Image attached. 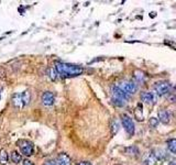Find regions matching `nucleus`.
Masks as SVG:
<instances>
[{
	"label": "nucleus",
	"mask_w": 176,
	"mask_h": 165,
	"mask_svg": "<svg viewBox=\"0 0 176 165\" xmlns=\"http://www.w3.org/2000/svg\"><path fill=\"white\" fill-rule=\"evenodd\" d=\"M118 86L124 93H127L128 95H130V96H131L132 94H134L138 91V84L134 80H124V82H121L120 85Z\"/></svg>",
	"instance_id": "nucleus-5"
},
{
	"label": "nucleus",
	"mask_w": 176,
	"mask_h": 165,
	"mask_svg": "<svg viewBox=\"0 0 176 165\" xmlns=\"http://www.w3.org/2000/svg\"><path fill=\"white\" fill-rule=\"evenodd\" d=\"M19 145L20 152L24 156H31L34 153V144L29 140H19L16 142Z\"/></svg>",
	"instance_id": "nucleus-4"
},
{
	"label": "nucleus",
	"mask_w": 176,
	"mask_h": 165,
	"mask_svg": "<svg viewBox=\"0 0 176 165\" xmlns=\"http://www.w3.org/2000/svg\"><path fill=\"white\" fill-rule=\"evenodd\" d=\"M76 165H93V163H90L89 161H80Z\"/></svg>",
	"instance_id": "nucleus-23"
},
{
	"label": "nucleus",
	"mask_w": 176,
	"mask_h": 165,
	"mask_svg": "<svg viewBox=\"0 0 176 165\" xmlns=\"http://www.w3.org/2000/svg\"><path fill=\"white\" fill-rule=\"evenodd\" d=\"M22 95V101H23V106H28L31 101V93L29 90H24L21 93Z\"/></svg>",
	"instance_id": "nucleus-16"
},
{
	"label": "nucleus",
	"mask_w": 176,
	"mask_h": 165,
	"mask_svg": "<svg viewBox=\"0 0 176 165\" xmlns=\"http://www.w3.org/2000/svg\"><path fill=\"white\" fill-rule=\"evenodd\" d=\"M111 95H112V99H118V100H121V101H124V102H127L130 99V95L124 93V91L117 85L111 87Z\"/></svg>",
	"instance_id": "nucleus-6"
},
{
	"label": "nucleus",
	"mask_w": 176,
	"mask_h": 165,
	"mask_svg": "<svg viewBox=\"0 0 176 165\" xmlns=\"http://www.w3.org/2000/svg\"><path fill=\"white\" fill-rule=\"evenodd\" d=\"M56 164L57 165H72L71 157L66 153H60L56 157Z\"/></svg>",
	"instance_id": "nucleus-9"
},
{
	"label": "nucleus",
	"mask_w": 176,
	"mask_h": 165,
	"mask_svg": "<svg viewBox=\"0 0 176 165\" xmlns=\"http://www.w3.org/2000/svg\"><path fill=\"white\" fill-rule=\"evenodd\" d=\"M141 101L144 104L151 105L154 102V94L151 91H143L141 94Z\"/></svg>",
	"instance_id": "nucleus-11"
},
{
	"label": "nucleus",
	"mask_w": 176,
	"mask_h": 165,
	"mask_svg": "<svg viewBox=\"0 0 176 165\" xmlns=\"http://www.w3.org/2000/svg\"><path fill=\"white\" fill-rule=\"evenodd\" d=\"M110 129H111V134L116 135L119 132V129H120V124L116 119H112L111 122H110Z\"/></svg>",
	"instance_id": "nucleus-15"
},
{
	"label": "nucleus",
	"mask_w": 176,
	"mask_h": 165,
	"mask_svg": "<svg viewBox=\"0 0 176 165\" xmlns=\"http://www.w3.org/2000/svg\"><path fill=\"white\" fill-rule=\"evenodd\" d=\"M157 115H159V120H160V122H161V123H163V124H168V123H170V113H168L167 110H164V109L160 110Z\"/></svg>",
	"instance_id": "nucleus-10"
},
{
	"label": "nucleus",
	"mask_w": 176,
	"mask_h": 165,
	"mask_svg": "<svg viewBox=\"0 0 176 165\" xmlns=\"http://www.w3.org/2000/svg\"><path fill=\"white\" fill-rule=\"evenodd\" d=\"M57 72L55 69V67H49L47 68V76L50 77V79L51 80H55L57 78Z\"/></svg>",
	"instance_id": "nucleus-19"
},
{
	"label": "nucleus",
	"mask_w": 176,
	"mask_h": 165,
	"mask_svg": "<svg viewBox=\"0 0 176 165\" xmlns=\"http://www.w3.org/2000/svg\"><path fill=\"white\" fill-rule=\"evenodd\" d=\"M22 165H34V164L31 162L30 160H24V161H23V163H22Z\"/></svg>",
	"instance_id": "nucleus-24"
},
{
	"label": "nucleus",
	"mask_w": 176,
	"mask_h": 165,
	"mask_svg": "<svg viewBox=\"0 0 176 165\" xmlns=\"http://www.w3.org/2000/svg\"><path fill=\"white\" fill-rule=\"evenodd\" d=\"M0 97H1V94H0Z\"/></svg>",
	"instance_id": "nucleus-28"
},
{
	"label": "nucleus",
	"mask_w": 176,
	"mask_h": 165,
	"mask_svg": "<svg viewBox=\"0 0 176 165\" xmlns=\"http://www.w3.org/2000/svg\"><path fill=\"white\" fill-rule=\"evenodd\" d=\"M126 153L129 154V155H132V156H138L139 155V148L134 145H131L126 148Z\"/></svg>",
	"instance_id": "nucleus-18"
},
{
	"label": "nucleus",
	"mask_w": 176,
	"mask_h": 165,
	"mask_svg": "<svg viewBox=\"0 0 176 165\" xmlns=\"http://www.w3.org/2000/svg\"><path fill=\"white\" fill-rule=\"evenodd\" d=\"M8 159H9V155H8V152L6 148H1L0 150V165H6L8 163Z\"/></svg>",
	"instance_id": "nucleus-14"
},
{
	"label": "nucleus",
	"mask_w": 176,
	"mask_h": 165,
	"mask_svg": "<svg viewBox=\"0 0 176 165\" xmlns=\"http://www.w3.org/2000/svg\"><path fill=\"white\" fill-rule=\"evenodd\" d=\"M144 77H145V75H144V73H142V72L140 71H135L134 72V82H144Z\"/></svg>",
	"instance_id": "nucleus-20"
},
{
	"label": "nucleus",
	"mask_w": 176,
	"mask_h": 165,
	"mask_svg": "<svg viewBox=\"0 0 176 165\" xmlns=\"http://www.w3.org/2000/svg\"><path fill=\"white\" fill-rule=\"evenodd\" d=\"M41 101L44 106H53L55 102V96L52 91H44L41 96Z\"/></svg>",
	"instance_id": "nucleus-7"
},
{
	"label": "nucleus",
	"mask_w": 176,
	"mask_h": 165,
	"mask_svg": "<svg viewBox=\"0 0 176 165\" xmlns=\"http://www.w3.org/2000/svg\"><path fill=\"white\" fill-rule=\"evenodd\" d=\"M152 156L156 161H163L166 157V154H165V152L163 151L162 148H154L152 151Z\"/></svg>",
	"instance_id": "nucleus-12"
},
{
	"label": "nucleus",
	"mask_w": 176,
	"mask_h": 165,
	"mask_svg": "<svg viewBox=\"0 0 176 165\" xmlns=\"http://www.w3.org/2000/svg\"><path fill=\"white\" fill-rule=\"evenodd\" d=\"M148 123H150V126H151L152 128H156L160 123V120H159V118H154V117H152V118H150Z\"/></svg>",
	"instance_id": "nucleus-21"
},
{
	"label": "nucleus",
	"mask_w": 176,
	"mask_h": 165,
	"mask_svg": "<svg viewBox=\"0 0 176 165\" xmlns=\"http://www.w3.org/2000/svg\"><path fill=\"white\" fill-rule=\"evenodd\" d=\"M10 159L14 164H19L22 161V154L18 151H12L10 154Z\"/></svg>",
	"instance_id": "nucleus-13"
},
{
	"label": "nucleus",
	"mask_w": 176,
	"mask_h": 165,
	"mask_svg": "<svg viewBox=\"0 0 176 165\" xmlns=\"http://www.w3.org/2000/svg\"><path fill=\"white\" fill-rule=\"evenodd\" d=\"M172 89V84L168 80H160L154 84V91L159 95V96H165L168 95Z\"/></svg>",
	"instance_id": "nucleus-3"
},
{
	"label": "nucleus",
	"mask_w": 176,
	"mask_h": 165,
	"mask_svg": "<svg viewBox=\"0 0 176 165\" xmlns=\"http://www.w3.org/2000/svg\"><path fill=\"white\" fill-rule=\"evenodd\" d=\"M43 165H57V164H56V162H54V161H47V162H45Z\"/></svg>",
	"instance_id": "nucleus-25"
},
{
	"label": "nucleus",
	"mask_w": 176,
	"mask_h": 165,
	"mask_svg": "<svg viewBox=\"0 0 176 165\" xmlns=\"http://www.w3.org/2000/svg\"><path fill=\"white\" fill-rule=\"evenodd\" d=\"M54 67L57 74L62 77H76L84 73V68L82 66L65 62H55Z\"/></svg>",
	"instance_id": "nucleus-1"
},
{
	"label": "nucleus",
	"mask_w": 176,
	"mask_h": 165,
	"mask_svg": "<svg viewBox=\"0 0 176 165\" xmlns=\"http://www.w3.org/2000/svg\"><path fill=\"white\" fill-rule=\"evenodd\" d=\"M120 119H121V124H122V127L124 128V130H126V132L128 133V135H129V137L134 135L135 127H134V122H133L131 117L128 116L127 113H121Z\"/></svg>",
	"instance_id": "nucleus-2"
},
{
	"label": "nucleus",
	"mask_w": 176,
	"mask_h": 165,
	"mask_svg": "<svg viewBox=\"0 0 176 165\" xmlns=\"http://www.w3.org/2000/svg\"><path fill=\"white\" fill-rule=\"evenodd\" d=\"M173 90L175 91V93H174V94H176V85H175V86H174V87H173Z\"/></svg>",
	"instance_id": "nucleus-27"
},
{
	"label": "nucleus",
	"mask_w": 176,
	"mask_h": 165,
	"mask_svg": "<svg viewBox=\"0 0 176 165\" xmlns=\"http://www.w3.org/2000/svg\"><path fill=\"white\" fill-rule=\"evenodd\" d=\"M168 165H176V160H173V161H170V162L168 163Z\"/></svg>",
	"instance_id": "nucleus-26"
},
{
	"label": "nucleus",
	"mask_w": 176,
	"mask_h": 165,
	"mask_svg": "<svg viewBox=\"0 0 176 165\" xmlns=\"http://www.w3.org/2000/svg\"><path fill=\"white\" fill-rule=\"evenodd\" d=\"M167 148L170 153L176 154V139H170V140H167Z\"/></svg>",
	"instance_id": "nucleus-17"
},
{
	"label": "nucleus",
	"mask_w": 176,
	"mask_h": 165,
	"mask_svg": "<svg viewBox=\"0 0 176 165\" xmlns=\"http://www.w3.org/2000/svg\"><path fill=\"white\" fill-rule=\"evenodd\" d=\"M11 101H12L13 107L16 108V109H22V108L24 107V106H23V101H22V95L20 93H14L13 95H12Z\"/></svg>",
	"instance_id": "nucleus-8"
},
{
	"label": "nucleus",
	"mask_w": 176,
	"mask_h": 165,
	"mask_svg": "<svg viewBox=\"0 0 176 165\" xmlns=\"http://www.w3.org/2000/svg\"><path fill=\"white\" fill-rule=\"evenodd\" d=\"M167 100L172 104L176 102V94H168L167 95Z\"/></svg>",
	"instance_id": "nucleus-22"
}]
</instances>
